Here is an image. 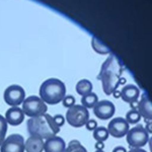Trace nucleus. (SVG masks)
<instances>
[{
    "instance_id": "nucleus-17",
    "label": "nucleus",
    "mask_w": 152,
    "mask_h": 152,
    "mask_svg": "<svg viewBox=\"0 0 152 152\" xmlns=\"http://www.w3.org/2000/svg\"><path fill=\"white\" fill-rule=\"evenodd\" d=\"M97 102H99V97L94 92H90V94L83 95L81 97V105L86 109H94Z\"/></svg>"
},
{
    "instance_id": "nucleus-15",
    "label": "nucleus",
    "mask_w": 152,
    "mask_h": 152,
    "mask_svg": "<svg viewBox=\"0 0 152 152\" xmlns=\"http://www.w3.org/2000/svg\"><path fill=\"white\" fill-rule=\"evenodd\" d=\"M45 140L38 136H29L24 141V151L26 152H43Z\"/></svg>"
},
{
    "instance_id": "nucleus-20",
    "label": "nucleus",
    "mask_w": 152,
    "mask_h": 152,
    "mask_svg": "<svg viewBox=\"0 0 152 152\" xmlns=\"http://www.w3.org/2000/svg\"><path fill=\"white\" fill-rule=\"evenodd\" d=\"M125 120L128 122V124H136L141 120V116L137 110L132 109L131 111H129L126 114V119Z\"/></svg>"
},
{
    "instance_id": "nucleus-11",
    "label": "nucleus",
    "mask_w": 152,
    "mask_h": 152,
    "mask_svg": "<svg viewBox=\"0 0 152 152\" xmlns=\"http://www.w3.org/2000/svg\"><path fill=\"white\" fill-rule=\"evenodd\" d=\"M24 114L23 110L18 107H11L5 113V119L6 123L10 126H18L24 121Z\"/></svg>"
},
{
    "instance_id": "nucleus-14",
    "label": "nucleus",
    "mask_w": 152,
    "mask_h": 152,
    "mask_svg": "<svg viewBox=\"0 0 152 152\" xmlns=\"http://www.w3.org/2000/svg\"><path fill=\"white\" fill-rule=\"evenodd\" d=\"M137 111L140 114L141 117H143L145 120L152 121V102L148 97L147 94H143L141 97V100L138 102Z\"/></svg>"
},
{
    "instance_id": "nucleus-9",
    "label": "nucleus",
    "mask_w": 152,
    "mask_h": 152,
    "mask_svg": "<svg viewBox=\"0 0 152 152\" xmlns=\"http://www.w3.org/2000/svg\"><path fill=\"white\" fill-rule=\"evenodd\" d=\"M129 130V124L124 118H115L107 125L109 134L115 138H122L126 136Z\"/></svg>"
},
{
    "instance_id": "nucleus-1",
    "label": "nucleus",
    "mask_w": 152,
    "mask_h": 152,
    "mask_svg": "<svg viewBox=\"0 0 152 152\" xmlns=\"http://www.w3.org/2000/svg\"><path fill=\"white\" fill-rule=\"evenodd\" d=\"M121 74L122 66L117 58L114 56L107 58L99 75V79L102 80V89L107 95L114 94L119 84L125 82V79H121Z\"/></svg>"
},
{
    "instance_id": "nucleus-28",
    "label": "nucleus",
    "mask_w": 152,
    "mask_h": 152,
    "mask_svg": "<svg viewBox=\"0 0 152 152\" xmlns=\"http://www.w3.org/2000/svg\"><path fill=\"white\" fill-rule=\"evenodd\" d=\"M104 142H97L95 143V148L97 149V150H102L104 149Z\"/></svg>"
},
{
    "instance_id": "nucleus-18",
    "label": "nucleus",
    "mask_w": 152,
    "mask_h": 152,
    "mask_svg": "<svg viewBox=\"0 0 152 152\" xmlns=\"http://www.w3.org/2000/svg\"><path fill=\"white\" fill-rule=\"evenodd\" d=\"M92 136H94V138L97 142H104L105 140H107L110 134L107 128H104V127H97L94 131Z\"/></svg>"
},
{
    "instance_id": "nucleus-5",
    "label": "nucleus",
    "mask_w": 152,
    "mask_h": 152,
    "mask_svg": "<svg viewBox=\"0 0 152 152\" xmlns=\"http://www.w3.org/2000/svg\"><path fill=\"white\" fill-rule=\"evenodd\" d=\"M88 120H89V112L83 105L74 104L66 112V121L74 128L85 126Z\"/></svg>"
},
{
    "instance_id": "nucleus-6",
    "label": "nucleus",
    "mask_w": 152,
    "mask_h": 152,
    "mask_svg": "<svg viewBox=\"0 0 152 152\" xmlns=\"http://www.w3.org/2000/svg\"><path fill=\"white\" fill-rule=\"evenodd\" d=\"M148 133L142 125H137L127 133V142L133 148H140L148 143Z\"/></svg>"
},
{
    "instance_id": "nucleus-10",
    "label": "nucleus",
    "mask_w": 152,
    "mask_h": 152,
    "mask_svg": "<svg viewBox=\"0 0 152 152\" xmlns=\"http://www.w3.org/2000/svg\"><path fill=\"white\" fill-rule=\"evenodd\" d=\"M116 107L110 100H99L94 107V114L100 120H109L114 116Z\"/></svg>"
},
{
    "instance_id": "nucleus-32",
    "label": "nucleus",
    "mask_w": 152,
    "mask_h": 152,
    "mask_svg": "<svg viewBox=\"0 0 152 152\" xmlns=\"http://www.w3.org/2000/svg\"><path fill=\"white\" fill-rule=\"evenodd\" d=\"M63 152H66V151H65V150H64V151H63Z\"/></svg>"
},
{
    "instance_id": "nucleus-24",
    "label": "nucleus",
    "mask_w": 152,
    "mask_h": 152,
    "mask_svg": "<svg viewBox=\"0 0 152 152\" xmlns=\"http://www.w3.org/2000/svg\"><path fill=\"white\" fill-rule=\"evenodd\" d=\"M85 127H86V129L88 131H94L95 129L97 128V123L95 120H88L86 122V124H85Z\"/></svg>"
},
{
    "instance_id": "nucleus-23",
    "label": "nucleus",
    "mask_w": 152,
    "mask_h": 152,
    "mask_svg": "<svg viewBox=\"0 0 152 152\" xmlns=\"http://www.w3.org/2000/svg\"><path fill=\"white\" fill-rule=\"evenodd\" d=\"M62 104L65 107L70 109L71 107L75 104V97L72 96V95H65V97L62 100Z\"/></svg>"
},
{
    "instance_id": "nucleus-12",
    "label": "nucleus",
    "mask_w": 152,
    "mask_h": 152,
    "mask_svg": "<svg viewBox=\"0 0 152 152\" xmlns=\"http://www.w3.org/2000/svg\"><path fill=\"white\" fill-rule=\"evenodd\" d=\"M65 149V141L57 135L46 139L45 143H44V151L45 152H63Z\"/></svg>"
},
{
    "instance_id": "nucleus-22",
    "label": "nucleus",
    "mask_w": 152,
    "mask_h": 152,
    "mask_svg": "<svg viewBox=\"0 0 152 152\" xmlns=\"http://www.w3.org/2000/svg\"><path fill=\"white\" fill-rule=\"evenodd\" d=\"M92 47H94V49L95 51H96L97 53L99 54H107L109 53V50H107V48L104 47V46L100 45V43H99L95 39H94L92 40Z\"/></svg>"
},
{
    "instance_id": "nucleus-8",
    "label": "nucleus",
    "mask_w": 152,
    "mask_h": 152,
    "mask_svg": "<svg viewBox=\"0 0 152 152\" xmlns=\"http://www.w3.org/2000/svg\"><path fill=\"white\" fill-rule=\"evenodd\" d=\"M24 141L19 134L9 135L0 146V152H24Z\"/></svg>"
},
{
    "instance_id": "nucleus-30",
    "label": "nucleus",
    "mask_w": 152,
    "mask_h": 152,
    "mask_svg": "<svg viewBox=\"0 0 152 152\" xmlns=\"http://www.w3.org/2000/svg\"><path fill=\"white\" fill-rule=\"evenodd\" d=\"M148 144H149V148H150V150L152 152V137L148 139Z\"/></svg>"
},
{
    "instance_id": "nucleus-29",
    "label": "nucleus",
    "mask_w": 152,
    "mask_h": 152,
    "mask_svg": "<svg viewBox=\"0 0 152 152\" xmlns=\"http://www.w3.org/2000/svg\"><path fill=\"white\" fill-rule=\"evenodd\" d=\"M129 152H147V151L143 150V149H140V148H133V149H131Z\"/></svg>"
},
{
    "instance_id": "nucleus-21",
    "label": "nucleus",
    "mask_w": 152,
    "mask_h": 152,
    "mask_svg": "<svg viewBox=\"0 0 152 152\" xmlns=\"http://www.w3.org/2000/svg\"><path fill=\"white\" fill-rule=\"evenodd\" d=\"M7 126H8V124L6 123L4 117H2L1 115H0V146L3 143L4 139H5V136L7 133Z\"/></svg>"
},
{
    "instance_id": "nucleus-31",
    "label": "nucleus",
    "mask_w": 152,
    "mask_h": 152,
    "mask_svg": "<svg viewBox=\"0 0 152 152\" xmlns=\"http://www.w3.org/2000/svg\"><path fill=\"white\" fill-rule=\"evenodd\" d=\"M95 152H104V151H102V150H96Z\"/></svg>"
},
{
    "instance_id": "nucleus-27",
    "label": "nucleus",
    "mask_w": 152,
    "mask_h": 152,
    "mask_svg": "<svg viewBox=\"0 0 152 152\" xmlns=\"http://www.w3.org/2000/svg\"><path fill=\"white\" fill-rule=\"evenodd\" d=\"M113 152H127V150H126V148L123 146H117L114 148Z\"/></svg>"
},
{
    "instance_id": "nucleus-2",
    "label": "nucleus",
    "mask_w": 152,
    "mask_h": 152,
    "mask_svg": "<svg viewBox=\"0 0 152 152\" xmlns=\"http://www.w3.org/2000/svg\"><path fill=\"white\" fill-rule=\"evenodd\" d=\"M26 129L31 136H38L44 140L56 136L60 132V127L57 126L53 117L48 114L29 118L26 122Z\"/></svg>"
},
{
    "instance_id": "nucleus-7",
    "label": "nucleus",
    "mask_w": 152,
    "mask_h": 152,
    "mask_svg": "<svg viewBox=\"0 0 152 152\" xmlns=\"http://www.w3.org/2000/svg\"><path fill=\"white\" fill-rule=\"evenodd\" d=\"M3 99L6 104L10 107H18L19 104H23L26 99V92L20 85L12 84L5 89Z\"/></svg>"
},
{
    "instance_id": "nucleus-13",
    "label": "nucleus",
    "mask_w": 152,
    "mask_h": 152,
    "mask_svg": "<svg viewBox=\"0 0 152 152\" xmlns=\"http://www.w3.org/2000/svg\"><path fill=\"white\" fill-rule=\"evenodd\" d=\"M139 94H140V91H139L138 87L135 86L134 84L126 85V86L123 87L121 92H120V96L122 97V99L125 102H128V104H133L134 102H137Z\"/></svg>"
},
{
    "instance_id": "nucleus-3",
    "label": "nucleus",
    "mask_w": 152,
    "mask_h": 152,
    "mask_svg": "<svg viewBox=\"0 0 152 152\" xmlns=\"http://www.w3.org/2000/svg\"><path fill=\"white\" fill-rule=\"evenodd\" d=\"M40 99L46 104H57L66 95L65 84L58 78H49L40 86Z\"/></svg>"
},
{
    "instance_id": "nucleus-16",
    "label": "nucleus",
    "mask_w": 152,
    "mask_h": 152,
    "mask_svg": "<svg viewBox=\"0 0 152 152\" xmlns=\"http://www.w3.org/2000/svg\"><path fill=\"white\" fill-rule=\"evenodd\" d=\"M75 89L78 94L83 96V95H86L92 92V83L87 79H81L77 82Z\"/></svg>"
},
{
    "instance_id": "nucleus-25",
    "label": "nucleus",
    "mask_w": 152,
    "mask_h": 152,
    "mask_svg": "<svg viewBox=\"0 0 152 152\" xmlns=\"http://www.w3.org/2000/svg\"><path fill=\"white\" fill-rule=\"evenodd\" d=\"M53 119L58 127H62L65 123V118L62 115H56V116L53 117Z\"/></svg>"
},
{
    "instance_id": "nucleus-4",
    "label": "nucleus",
    "mask_w": 152,
    "mask_h": 152,
    "mask_svg": "<svg viewBox=\"0 0 152 152\" xmlns=\"http://www.w3.org/2000/svg\"><path fill=\"white\" fill-rule=\"evenodd\" d=\"M21 104H23L21 110H23L24 116L29 118L43 116V115L47 114L48 111L47 104L40 99V96H36V95H31V96L24 99Z\"/></svg>"
},
{
    "instance_id": "nucleus-19",
    "label": "nucleus",
    "mask_w": 152,
    "mask_h": 152,
    "mask_svg": "<svg viewBox=\"0 0 152 152\" xmlns=\"http://www.w3.org/2000/svg\"><path fill=\"white\" fill-rule=\"evenodd\" d=\"M66 152H87L84 146L81 145L79 141L77 140H72L69 142L68 146L65 149Z\"/></svg>"
},
{
    "instance_id": "nucleus-26",
    "label": "nucleus",
    "mask_w": 152,
    "mask_h": 152,
    "mask_svg": "<svg viewBox=\"0 0 152 152\" xmlns=\"http://www.w3.org/2000/svg\"><path fill=\"white\" fill-rule=\"evenodd\" d=\"M145 130L147 131V133H152V121H147L146 122Z\"/></svg>"
}]
</instances>
